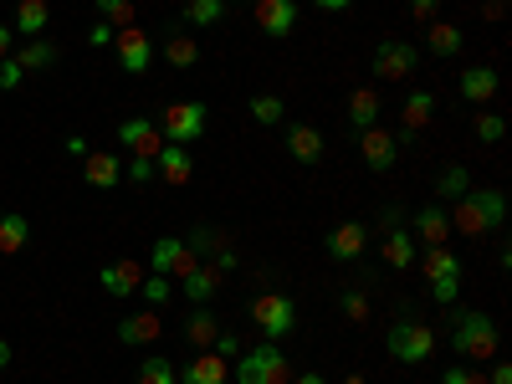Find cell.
<instances>
[{"label": "cell", "instance_id": "obj_1", "mask_svg": "<svg viewBox=\"0 0 512 384\" xmlns=\"http://www.w3.org/2000/svg\"><path fill=\"white\" fill-rule=\"evenodd\" d=\"M507 221V195L502 190H466L456 195V210H451V231L461 236H487V231H502Z\"/></svg>", "mask_w": 512, "mask_h": 384}, {"label": "cell", "instance_id": "obj_2", "mask_svg": "<svg viewBox=\"0 0 512 384\" xmlns=\"http://www.w3.org/2000/svg\"><path fill=\"white\" fill-rule=\"evenodd\" d=\"M497 344H502V328L492 313L472 308V313H456L451 323V349L461 359H497Z\"/></svg>", "mask_w": 512, "mask_h": 384}, {"label": "cell", "instance_id": "obj_3", "mask_svg": "<svg viewBox=\"0 0 512 384\" xmlns=\"http://www.w3.org/2000/svg\"><path fill=\"white\" fill-rule=\"evenodd\" d=\"M287 379H292V364L272 338H262L256 349H246L236 359V384H287Z\"/></svg>", "mask_w": 512, "mask_h": 384}, {"label": "cell", "instance_id": "obj_4", "mask_svg": "<svg viewBox=\"0 0 512 384\" xmlns=\"http://www.w3.org/2000/svg\"><path fill=\"white\" fill-rule=\"evenodd\" d=\"M384 349H390L400 364H425V359L436 354V328L420 323V318L410 313V318L390 323V333H384Z\"/></svg>", "mask_w": 512, "mask_h": 384}, {"label": "cell", "instance_id": "obj_5", "mask_svg": "<svg viewBox=\"0 0 512 384\" xmlns=\"http://www.w3.org/2000/svg\"><path fill=\"white\" fill-rule=\"evenodd\" d=\"M420 272L431 277V297H436L441 308H451L456 297H461V262H456V251H446V246H425Z\"/></svg>", "mask_w": 512, "mask_h": 384}, {"label": "cell", "instance_id": "obj_6", "mask_svg": "<svg viewBox=\"0 0 512 384\" xmlns=\"http://www.w3.org/2000/svg\"><path fill=\"white\" fill-rule=\"evenodd\" d=\"M251 318H256V328H262V338L282 344V338L297 328V303L287 292H262V297H251Z\"/></svg>", "mask_w": 512, "mask_h": 384}, {"label": "cell", "instance_id": "obj_7", "mask_svg": "<svg viewBox=\"0 0 512 384\" xmlns=\"http://www.w3.org/2000/svg\"><path fill=\"white\" fill-rule=\"evenodd\" d=\"M369 72H374L379 82H405V77L420 72V47H415V41H379Z\"/></svg>", "mask_w": 512, "mask_h": 384}, {"label": "cell", "instance_id": "obj_8", "mask_svg": "<svg viewBox=\"0 0 512 384\" xmlns=\"http://www.w3.org/2000/svg\"><path fill=\"white\" fill-rule=\"evenodd\" d=\"M205 113H210V108H205L200 98H195V103H169L164 118H159L164 144H185V149H190V144L205 134Z\"/></svg>", "mask_w": 512, "mask_h": 384}, {"label": "cell", "instance_id": "obj_9", "mask_svg": "<svg viewBox=\"0 0 512 384\" xmlns=\"http://www.w3.org/2000/svg\"><path fill=\"white\" fill-rule=\"evenodd\" d=\"M359 139V159H364V169H374V175H390V169L400 164V144H395V128H364V134H354Z\"/></svg>", "mask_w": 512, "mask_h": 384}, {"label": "cell", "instance_id": "obj_10", "mask_svg": "<svg viewBox=\"0 0 512 384\" xmlns=\"http://www.w3.org/2000/svg\"><path fill=\"white\" fill-rule=\"evenodd\" d=\"M113 52H118V67L123 72H149L154 67V36L139 31V26H123L113 36Z\"/></svg>", "mask_w": 512, "mask_h": 384}, {"label": "cell", "instance_id": "obj_11", "mask_svg": "<svg viewBox=\"0 0 512 384\" xmlns=\"http://www.w3.org/2000/svg\"><path fill=\"white\" fill-rule=\"evenodd\" d=\"M200 267V256L185 246V236H159L154 241V277H185Z\"/></svg>", "mask_w": 512, "mask_h": 384}, {"label": "cell", "instance_id": "obj_12", "mask_svg": "<svg viewBox=\"0 0 512 384\" xmlns=\"http://www.w3.org/2000/svg\"><path fill=\"white\" fill-rule=\"evenodd\" d=\"M118 144H123L128 154L154 159V154L164 149V134H159V123H154V118H123V123H118Z\"/></svg>", "mask_w": 512, "mask_h": 384}, {"label": "cell", "instance_id": "obj_13", "mask_svg": "<svg viewBox=\"0 0 512 384\" xmlns=\"http://www.w3.org/2000/svg\"><path fill=\"white\" fill-rule=\"evenodd\" d=\"M251 16L262 36H292L297 26V0H251Z\"/></svg>", "mask_w": 512, "mask_h": 384}, {"label": "cell", "instance_id": "obj_14", "mask_svg": "<svg viewBox=\"0 0 512 384\" xmlns=\"http://www.w3.org/2000/svg\"><path fill=\"white\" fill-rule=\"evenodd\" d=\"M497 88H502V77H497V67H487V62H482V67H466V72L456 77V93H461L466 103H477V108L492 103Z\"/></svg>", "mask_w": 512, "mask_h": 384}, {"label": "cell", "instance_id": "obj_15", "mask_svg": "<svg viewBox=\"0 0 512 384\" xmlns=\"http://www.w3.org/2000/svg\"><path fill=\"white\" fill-rule=\"evenodd\" d=\"M139 282H144V267L128 262V256H118V262H108V267L98 272V287H103L108 297H134Z\"/></svg>", "mask_w": 512, "mask_h": 384}, {"label": "cell", "instance_id": "obj_16", "mask_svg": "<svg viewBox=\"0 0 512 384\" xmlns=\"http://www.w3.org/2000/svg\"><path fill=\"white\" fill-rule=\"evenodd\" d=\"M328 256H333V262H359V256H364V246H369V231L359 226V221H344V226H333L328 231Z\"/></svg>", "mask_w": 512, "mask_h": 384}, {"label": "cell", "instance_id": "obj_17", "mask_svg": "<svg viewBox=\"0 0 512 384\" xmlns=\"http://www.w3.org/2000/svg\"><path fill=\"white\" fill-rule=\"evenodd\" d=\"M180 384H231V364H226L216 349H200V354L180 369Z\"/></svg>", "mask_w": 512, "mask_h": 384}, {"label": "cell", "instance_id": "obj_18", "mask_svg": "<svg viewBox=\"0 0 512 384\" xmlns=\"http://www.w3.org/2000/svg\"><path fill=\"white\" fill-rule=\"evenodd\" d=\"M159 333H164L159 308H144V313H128V318L118 323V344H128V349H144V344H154Z\"/></svg>", "mask_w": 512, "mask_h": 384}, {"label": "cell", "instance_id": "obj_19", "mask_svg": "<svg viewBox=\"0 0 512 384\" xmlns=\"http://www.w3.org/2000/svg\"><path fill=\"white\" fill-rule=\"evenodd\" d=\"M154 175L169 180V185H185V180L195 175V154H190L185 144H164V149L154 154Z\"/></svg>", "mask_w": 512, "mask_h": 384}, {"label": "cell", "instance_id": "obj_20", "mask_svg": "<svg viewBox=\"0 0 512 384\" xmlns=\"http://www.w3.org/2000/svg\"><path fill=\"white\" fill-rule=\"evenodd\" d=\"M323 134H318V123H292L287 128V154L297 159V164H318L323 159Z\"/></svg>", "mask_w": 512, "mask_h": 384}, {"label": "cell", "instance_id": "obj_21", "mask_svg": "<svg viewBox=\"0 0 512 384\" xmlns=\"http://www.w3.org/2000/svg\"><path fill=\"white\" fill-rule=\"evenodd\" d=\"M436 108H441V98L431 93V88H415L405 103H400V128H410V134H420L425 123L436 118Z\"/></svg>", "mask_w": 512, "mask_h": 384}, {"label": "cell", "instance_id": "obj_22", "mask_svg": "<svg viewBox=\"0 0 512 384\" xmlns=\"http://www.w3.org/2000/svg\"><path fill=\"white\" fill-rule=\"evenodd\" d=\"M415 236L425 241V246H446V236H451V216L441 205H420L415 210Z\"/></svg>", "mask_w": 512, "mask_h": 384}, {"label": "cell", "instance_id": "obj_23", "mask_svg": "<svg viewBox=\"0 0 512 384\" xmlns=\"http://www.w3.org/2000/svg\"><path fill=\"white\" fill-rule=\"evenodd\" d=\"M82 180H88L93 190H113L123 180V159L118 154H88V164H82Z\"/></svg>", "mask_w": 512, "mask_h": 384}, {"label": "cell", "instance_id": "obj_24", "mask_svg": "<svg viewBox=\"0 0 512 384\" xmlns=\"http://www.w3.org/2000/svg\"><path fill=\"white\" fill-rule=\"evenodd\" d=\"M379 113H384L379 93H374V88H354V98H349V128H354V134L374 128V123H379Z\"/></svg>", "mask_w": 512, "mask_h": 384}, {"label": "cell", "instance_id": "obj_25", "mask_svg": "<svg viewBox=\"0 0 512 384\" xmlns=\"http://www.w3.org/2000/svg\"><path fill=\"white\" fill-rule=\"evenodd\" d=\"M216 333H221V318L216 313H210V303H200L190 318H185V338H190V344H195V354L200 349H210V344H216Z\"/></svg>", "mask_w": 512, "mask_h": 384}, {"label": "cell", "instance_id": "obj_26", "mask_svg": "<svg viewBox=\"0 0 512 384\" xmlns=\"http://www.w3.org/2000/svg\"><path fill=\"white\" fill-rule=\"evenodd\" d=\"M180 292L200 308V303H210V297L221 292V272H216V267H195V272H185V277H180Z\"/></svg>", "mask_w": 512, "mask_h": 384}, {"label": "cell", "instance_id": "obj_27", "mask_svg": "<svg viewBox=\"0 0 512 384\" xmlns=\"http://www.w3.org/2000/svg\"><path fill=\"white\" fill-rule=\"evenodd\" d=\"M425 47H431L436 57H456L466 47V36L451 26V21H425Z\"/></svg>", "mask_w": 512, "mask_h": 384}, {"label": "cell", "instance_id": "obj_28", "mask_svg": "<svg viewBox=\"0 0 512 384\" xmlns=\"http://www.w3.org/2000/svg\"><path fill=\"white\" fill-rule=\"evenodd\" d=\"M16 62H21V72H47V67H57V47L47 36H31L21 52H11Z\"/></svg>", "mask_w": 512, "mask_h": 384}, {"label": "cell", "instance_id": "obj_29", "mask_svg": "<svg viewBox=\"0 0 512 384\" xmlns=\"http://www.w3.org/2000/svg\"><path fill=\"white\" fill-rule=\"evenodd\" d=\"M47 21H52V11H47V0H21V6H16V36H41V31H47Z\"/></svg>", "mask_w": 512, "mask_h": 384}, {"label": "cell", "instance_id": "obj_30", "mask_svg": "<svg viewBox=\"0 0 512 384\" xmlns=\"http://www.w3.org/2000/svg\"><path fill=\"white\" fill-rule=\"evenodd\" d=\"M26 241H31V221L21 216V210H6V216H0V251L16 256Z\"/></svg>", "mask_w": 512, "mask_h": 384}, {"label": "cell", "instance_id": "obj_31", "mask_svg": "<svg viewBox=\"0 0 512 384\" xmlns=\"http://www.w3.org/2000/svg\"><path fill=\"white\" fill-rule=\"evenodd\" d=\"M164 57H169V67H195V62H200V41H195L190 31H169Z\"/></svg>", "mask_w": 512, "mask_h": 384}, {"label": "cell", "instance_id": "obj_32", "mask_svg": "<svg viewBox=\"0 0 512 384\" xmlns=\"http://www.w3.org/2000/svg\"><path fill=\"white\" fill-rule=\"evenodd\" d=\"M415 256H420V251H415V236H410V231H400V226H395L390 236H384V262H390V267H400V272H405V267L415 262Z\"/></svg>", "mask_w": 512, "mask_h": 384}, {"label": "cell", "instance_id": "obj_33", "mask_svg": "<svg viewBox=\"0 0 512 384\" xmlns=\"http://www.w3.org/2000/svg\"><path fill=\"white\" fill-rule=\"evenodd\" d=\"M246 113H251V123H262V128H277V123L287 118V103H282L277 93H256Z\"/></svg>", "mask_w": 512, "mask_h": 384}, {"label": "cell", "instance_id": "obj_34", "mask_svg": "<svg viewBox=\"0 0 512 384\" xmlns=\"http://www.w3.org/2000/svg\"><path fill=\"white\" fill-rule=\"evenodd\" d=\"M221 16H226V0H185V11H180L185 26H216Z\"/></svg>", "mask_w": 512, "mask_h": 384}, {"label": "cell", "instance_id": "obj_35", "mask_svg": "<svg viewBox=\"0 0 512 384\" xmlns=\"http://www.w3.org/2000/svg\"><path fill=\"white\" fill-rule=\"evenodd\" d=\"M185 246H190L195 256H210V262H216V256L226 251V236H221L216 226H195V231L185 236Z\"/></svg>", "mask_w": 512, "mask_h": 384}, {"label": "cell", "instance_id": "obj_36", "mask_svg": "<svg viewBox=\"0 0 512 384\" xmlns=\"http://www.w3.org/2000/svg\"><path fill=\"white\" fill-rule=\"evenodd\" d=\"M93 6H98V21H108L113 31L134 26V0H93Z\"/></svg>", "mask_w": 512, "mask_h": 384}, {"label": "cell", "instance_id": "obj_37", "mask_svg": "<svg viewBox=\"0 0 512 384\" xmlns=\"http://www.w3.org/2000/svg\"><path fill=\"white\" fill-rule=\"evenodd\" d=\"M466 190H472V175H466L461 164H446V169H441V180H436V195L456 200V195H466Z\"/></svg>", "mask_w": 512, "mask_h": 384}, {"label": "cell", "instance_id": "obj_38", "mask_svg": "<svg viewBox=\"0 0 512 384\" xmlns=\"http://www.w3.org/2000/svg\"><path fill=\"white\" fill-rule=\"evenodd\" d=\"M472 134H477L482 144H502V139H507V118H502V113H477V118H472Z\"/></svg>", "mask_w": 512, "mask_h": 384}, {"label": "cell", "instance_id": "obj_39", "mask_svg": "<svg viewBox=\"0 0 512 384\" xmlns=\"http://www.w3.org/2000/svg\"><path fill=\"white\" fill-rule=\"evenodd\" d=\"M139 384H180V374H175L169 359H144L139 364Z\"/></svg>", "mask_w": 512, "mask_h": 384}, {"label": "cell", "instance_id": "obj_40", "mask_svg": "<svg viewBox=\"0 0 512 384\" xmlns=\"http://www.w3.org/2000/svg\"><path fill=\"white\" fill-rule=\"evenodd\" d=\"M338 308H344V318H349V323H369V297H364L359 287H349L344 297H338Z\"/></svg>", "mask_w": 512, "mask_h": 384}, {"label": "cell", "instance_id": "obj_41", "mask_svg": "<svg viewBox=\"0 0 512 384\" xmlns=\"http://www.w3.org/2000/svg\"><path fill=\"white\" fill-rule=\"evenodd\" d=\"M139 292H144V303H149V308H164L175 287H169V277H154V272H149V277L139 282Z\"/></svg>", "mask_w": 512, "mask_h": 384}, {"label": "cell", "instance_id": "obj_42", "mask_svg": "<svg viewBox=\"0 0 512 384\" xmlns=\"http://www.w3.org/2000/svg\"><path fill=\"white\" fill-rule=\"evenodd\" d=\"M441 384H487V374L472 369V364H451V369L441 374Z\"/></svg>", "mask_w": 512, "mask_h": 384}, {"label": "cell", "instance_id": "obj_43", "mask_svg": "<svg viewBox=\"0 0 512 384\" xmlns=\"http://www.w3.org/2000/svg\"><path fill=\"white\" fill-rule=\"evenodd\" d=\"M123 175H128V180H134V185H149V180H154V159H144V154H134V159H128V164H123Z\"/></svg>", "mask_w": 512, "mask_h": 384}, {"label": "cell", "instance_id": "obj_44", "mask_svg": "<svg viewBox=\"0 0 512 384\" xmlns=\"http://www.w3.org/2000/svg\"><path fill=\"white\" fill-rule=\"evenodd\" d=\"M21 82H26V72H21V62H16V57H0V88H6V93H16V88H21Z\"/></svg>", "mask_w": 512, "mask_h": 384}, {"label": "cell", "instance_id": "obj_45", "mask_svg": "<svg viewBox=\"0 0 512 384\" xmlns=\"http://www.w3.org/2000/svg\"><path fill=\"white\" fill-rule=\"evenodd\" d=\"M210 349H216V354H221V359H226V364H231V359H241V338H236V333H226V328H221V333H216V344H210Z\"/></svg>", "mask_w": 512, "mask_h": 384}, {"label": "cell", "instance_id": "obj_46", "mask_svg": "<svg viewBox=\"0 0 512 384\" xmlns=\"http://www.w3.org/2000/svg\"><path fill=\"white\" fill-rule=\"evenodd\" d=\"M113 36H118V31H113L108 21H93V26H88V47L103 52V47H113Z\"/></svg>", "mask_w": 512, "mask_h": 384}, {"label": "cell", "instance_id": "obj_47", "mask_svg": "<svg viewBox=\"0 0 512 384\" xmlns=\"http://www.w3.org/2000/svg\"><path fill=\"white\" fill-rule=\"evenodd\" d=\"M436 11H441V0H410V16L415 21H436Z\"/></svg>", "mask_w": 512, "mask_h": 384}, {"label": "cell", "instance_id": "obj_48", "mask_svg": "<svg viewBox=\"0 0 512 384\" xmlns=\"http://www.w3.org/2000/svg\"><path fill=\"white\" fill-rule=\"evenodd\" d=\"M11 52H16V31L0 21V57H11Z\"/></svg>", "mask_w": 512, "mask_h": 384}, {"label": "cell", "instance_id": "obj_49", "mask_svg": "<svg viewBox=\"0 0 512 384\" xmlns=\"http://www.w3.org/2000/svg\"><path fill=\"white\" fill-rule=\"evenodd\" d=\"M313 6H318V11H328V16H338V11H349L354 0H313Z\"/></svg>", "mask_w": 512, "mask_h": 384}, {"label": "cell", "instance_id": "obj_50", "mask_svg": "<svg viewBox=\"0 0 512 384\" xmlns=\"http://www.w3.org/2000/svg\"><path fill=\"white\" fill-rule=\"evenodd\" d=\"M487 384H512V364H497V369H492V379H487Z\"/></svg>", "mask_w": 512, "mask_h": 384}, {"label": "cell", "instance_id": "obj_51", "mask_svg": "<svg viewBox=\"0 0 512 384\" xmlns=\"http://www.w3.org/2000/svg\"><path fill=\"white\" fill-rule=\"evenodd\" d=\"M67 154H82V159H88V139L72 134V139H67Z\"/></svg>", "mask_w": 512, "mask_h": 384}, {"label": "cell", "instance_id": "obj_52", "mask_svg": "<svg viewBox=\"0 0 512 384\" xmlns=\"http://www.w3.org/2000/svg\"><path fill=\"white\" fill-rule=\"evenodd\" d=\"M287 384H328V379H323V374H292Z\"/></svg>", "mask_w": 512, "mask_h": 384}, {"label": "cell", "instance_id": "obj_53", "mask_svg": "<svg viewBox=\"0 0 512 384\" xmlns=\"http://www.w3.org/2000/svg\"><path fill=\"white\" fill-rule=\"evenodd\" d=\"M6 369H11V344L0 338V374H6Z\"/></svg>", "mask_w": 512, "mask_h": 384}, {"label": "cell", "instance_id": "obj_54", "mask_svg": "<svg viewBox=\"0 0 512 384\" xmlns=\"http://www.w3.org/2000/svg\"><path fill=\"white\" fill-rule=\"evenodd\" d=\"M349 384H369V379H364V374H349Z\"/></svg>", "mask_w": 512, "mask_h": 384}, {"label": "cell", "instance_id": "obj_55", "mask_svg": "<svg viewBox=\"0 0 512 384\" xmlns=\"http://www.w3.org/2000/svg\"><path fill=\"white\" fill-rule=\"evenodd\" d=\"M226 6H236V0H226Z\"/></svg>", "mask_w": 512, "mask_h": 384}]
</instances>
